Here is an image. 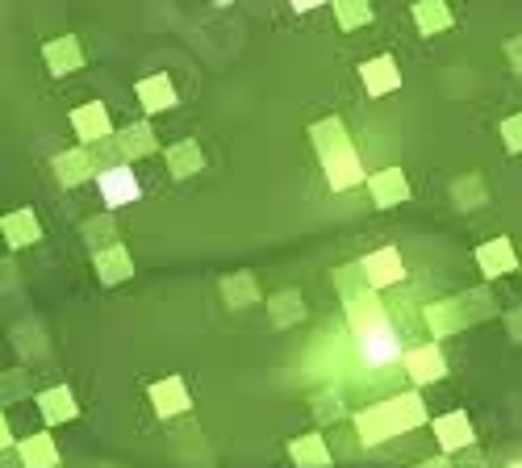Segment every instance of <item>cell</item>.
Returning a JSON list of instances; mask_svg holds the SVG:
<instances>
[{"label": "cell", "instance_id": "obj_2", "mask_svg": "<svg viewBox=\"0 0 522 468\" xmlns=\"http://www.w3.org/2000/svg\"><path fill=\"white\" fill-rule=\"evenodd\" d=\"M97 189H101V197H105L113 209L138 201V180H134L130 168H109V172H101V176H97Z\"/></svg>", "mask_w": 522, "mask_h": 468}, {"label": "cell", "instance_id": "obj_1", "mask_svg": "<svg viewBox=\"0 0 522 468\" xmlns=\"http://www.w3.org/2000/svg\"><path fill=\"white\" fill-rule=\"evenodd\" d=\"M355 347H360L364 364H372V368H385V364H393V360L401 356V339H397V331H393L385 318H376V322L360 326V335H355Z\"/></svg>", "mask_w": 522, "mask_h": 468}]
</instances>
